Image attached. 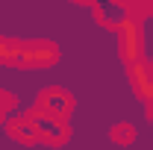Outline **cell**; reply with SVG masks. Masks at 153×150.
<instances>
[{
	"label": "cell",
	"mask_w": 153,
	"mask_h": 150,
	"mask_svg": "<svg viewBox=\"0 0 153 150\" xmlns=\"http://www.w3.org/2000/svg\"><path fill=\"white\" fill-rule=\"evenodd\" d=\"M12 109H15V97H12V94H6V91H0V124L9 118Z\"/></svg>",
	"instance_id": "8fae6325"
},
{
	"label": "cell",
	"mask_w": 153,
	"mask_h": 150,
	"mask_svg": "<svg viewBox=\"0 0 153 150\" xmlns=\"http://www.w3.org/2000/svg\"><path fill=\"white\" fill-rule=\"evenodd\" d=\"M130 85L135 88V94L141 100L153 97V68L147 62H141V59L130 62Z\"/></svg>",
	"instance_id": "8992f818"
},
{
	"label": "cell",
	"mask_w": 153,
	"mask_h": 150,
	"mask_svg": "<svg viewBox=\"0 0 153 150\" xmlns=\"http://www.w3.org/2000/svg\"><path fill=\"white\" fill-rule=\"evenodd\" d=\"M91 9H94V18L103 27H112V30L124 27V21H130V12H127L124 0H94Z\"/></svg>",
	"instance_id": "277c9868"
},
{
	"label": "cell",
	"mask_w": 153,
	"mask_h": 150,
	"mask_svg": "<svg viewBox=\"0 0 153 150\" xmlns=\"http://www.w3.org/2000/svg\"><path fill=\"white\" fill-rule=\"evenodd\" d=\"M36 106H41L47 115H53L59 121H68L71 112H74V97L68 91H62V88H44Z\"/></svg>",
	"instance_id": "3957f363"
},
{
	"label": "cell",
	"mask_w": 153,
	"mask_h": 150,
	"mask_svg": "<svg viewBox=\"0 0 153 150\" xmlns=\"http://www.w3.org/2000/svg\"><path fill=\"white\" fill-rule=\"evenodd\" d=\"M118 36H121V56L124 62H135L141 56V30H138V21H124V27H118Z\"/></svg>",
	"instance_id": "5b68a950"
},
{
	"label": "cell",
	"mask_w": 153,
	"mask_h": 150,
	"mask_svg": "<svg viewBox=\"0 0 153 150\" xmlns=\"http://www.w3.org/2000/svg\"><path fill=\"white\" fill-rule=\"evenodd\" d=\"M127 12L133 21H144L147 15H153V0H127Z\"/></svg>",
	"instance_id": "9c48e42d"
},
{
	"label": "cell",
	"mask_w": 153,
	"mask_h": 150,
	"mask_svg": "<svg viewBox=\"0 0 153 150\" xmlns=\"http://www.w3.org/2000/svg\"><path fill=\"white\" fill-rule=\"evenodd\" d=\"M135 138V130L130 127V124H118V127H112V141L115 144H133Z\"/></svg>",
	"instance_id": "30bf717a"
},
{
	"label": "cell",
	"mask_w": 153,
	"mask_h": 150,
	"mask_svg": "<svg viewBox=\"0 0 153 150\" xmlns=\"http://www.w3.org/2000/svg\"><path fill=\"white\" fill-rule=\"evenodd\" d=\"M76 3H88V6H91V3H94V0H76Z\"/></svg>",
	"instance_id": "7c38bea8"
},
{
	"label": "cell",
	"mask_w": 153,
	"mask_h": 150,
	"mask_svg": "<svg viewBox=\"0 0 153 150\" xmlns=\"http://www.w3.org/2000/svg\"><path fill=\"white\" fill-rule=\"evenodd\" d=\"M18 56H21V41L0 38V62H6V65H18Z\"/></svg>",
	"instance_id": "ba28073f"
},
{
	"label": "cell",
	"mask_w": 153,
	"mask_h": 150,
	"mask_svg": "<svg viewBox=\"0 0 153 150\" xmlns=\"http://www.w3.org/2000/svg\"><path fill=\"white\" fill-rule=\"evenodd\" d=\"M27 118L33 121V127L38 132V141H44V144H50V147H59V144H65L68 141V124L65 121H59L53 115H47L41 106H33Z\"/></svg>",
	"instance_id": "6da1fadb"
},
{
	"label": "cell",
	"mask_w": 153,
	"mask_h": 150,
	"mask_svg": "<svg viewBox=\"0 0 153 150\" xmlns=\"http://www.w3.org/2000/svg\"><path fill=\"white\" fill-rule=\"evenodd\" d=\"M59 56L56 44L50 41H21V56H18V68H47L53 65Z\"/></svg>",
	"instance_id": "7a4b0ae2"
},
{
	"label": "cell",
	"mask_w": 153,
	"mask_h": 150,
	"mask_svg": "<svg viewBox=\"0 0 153 150\" xmlns=\"http://www.w3.org/2000/svg\"><path fill=\"white\" fill-rule=\"evenodd\" d=\"M6 130H9V135L15 138V141H21V144H36L38 141V132L36 127H33V121L24 115V118H12L9 124H6Z\"/></svg>",
	"instance_id": "52a82bcc"
}]
</instances>
